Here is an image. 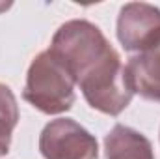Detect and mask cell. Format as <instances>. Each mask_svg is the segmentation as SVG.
<instances>
[{"mask_svg":"<svg viewBox=\"0 0 160 159\" xmlns=\"http://www.w3.org/2000/svg\"><path fill=\"white\" fill-rule=\"evenodd\" d=\"M22 97L45 114L65 112L75 103V79L50 49L34 58Z\"/></svg>","mask_w":160,"mask_h":159,"instance_id":"obj_2","label":"cell"},{"mask_svg":"<svg viewBox=\"0 0 160 159\" xmlns=\"http://www.w3.org/2000/svg\"><path fill=\"white\" fill-rule=\"evenodd\" d=\"M19 120V107L13 92L0 82V156H6L11 144V133Z\"/></svg>","mask_w":160,"mask_h":159,"instance_id":"obj_7","label":"cell"},{"mask_svg":"<svg viewBox=\"0 0 160 159\" xmlns=\"http://www.w3.org/2000/svg\"><path fill=\"white\" fill-rule=\"evenodd\" d=\"M125 79L132 94L160 103V30L142 43L128 58Z\"/></svg>","mask_w":160,"mask_h":159,"instance_id":"obj_4","label":"cell"},{"mask_svg":"<svg viewBox=\"0 0 160 159\" xmlns=\"http://www.w3.org/2000/svg\"><path fill=\"white\" fill-rule=\"evenodd\" d=\"M160 30V9L151 4H127L118 19V38L123 47L134 52L142 43Z\"/></svg>","mask_w":160,"mask_h":159,"instance_id":"obj_5","label":"cell"},{"mask_svg":"<svg viewBox=\"0 0 160 159\" xmlns=\"http://www.w3.org/2000/svg\"><path fill=\"white\" fill-rule=\"evenodd\" d=\"M39 150L45 159L99 157L95 137L71 118H58L47 123L39 137Z\"/></svg>","mask_w":160,"mask_h":159,"instance_id":"obj_3","label":"cell"},{"mask_svg":"<svg viewBox=\"0 0 160 159\" xmlns=\"http://www.w3.org/2000/svg\"><path fill=\"white\" fill-rule=\"evenodd\" d=\"M106 159H155L151 142L127 125H114L104 139Z\"/></svg>","mask_w":160,"mask_h":159,"instance_id":"obj_6","label":"cell"},{"mask_svg":"<svg viewBox=\"0 0 160 159\" xmlns=\"http://www.w3.org/2000/svg\"><path fill=\"white\" fill-rule=\"evenodd\" d=\"M50 51L69 69L86 101L110 116H118L130 103L132 92L125 79L119 54L88 21H69L54 34Z\"/></svg>","mask_w":160,"mask_h":159,"instance_id":"obj_1","label":"cell"}]
</instances>
